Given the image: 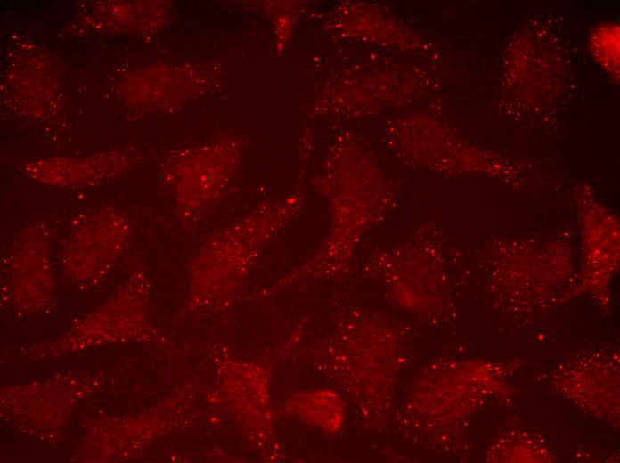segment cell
Segmentation results:
<instances>
[{
    "label": "cell",
    "instance_id": "obj_1",
    "mask_svg": "<svg viewBox=\"0 0 620 463\" xmlns=\"http://www.w3.org/2000/svg\"><path fill=\"white\" fill-rule=\"evenodd\" d=\"M299 208L297 197L261 204L211 233L194 258L197 278L204 288L200 296L220 300L233 293L263 248L287 225Z\"/></svg>",
    "mask_w": 620,
    "mask_h": 463
},
{
    "label": "cell",
    "instance_id": "obj_2",
    "mask_svg": "<svg viewBox=\"0 0 620 463\" xmlns=\"http://www.w3.org/2000/svg\"><path fill=\"white\" fill-rule=\"evenodd\" d=\"M241 153L236 140L224 137L177 152L167 160L166 176L181 224L194 226L221 201Z\"/></svg>",
    "mask_w": 620,
    "mask_h": 463
},
{
    "label": "cell",
    "instance_id": "obj_3",
    "mask_svg": "<svg viewBox=\"0 0 620 463\" xmlns=\"http://www.w3.org/2000/svg\"><path fill=\"white\" fill-rule=\"evenodd\" d=\"M129 221L110 208L91 211L72 224L63 243L64 262L74 265L99 266L111 263L129 245Z\"/></svg>",
    "mask_w": 620,
    "mask_h": 463
},
{
    "label": "cell",
    "instance_id": "obj_4",
    "mask_svg": "<svg viewBox=\"0 0 620 463\" xmlns=\"http://www.w3.org/2000/svg\"><path fill=\"white\" fill-rule=\"evenodd\" d=\"M127 164L121 152H107L86 159L53 158L30 164L34 178L60 186H78L97 183L115 175Z\"/></svg>",
    "mask_w": 620,
    "mask_h": 463
}]
</instances>
